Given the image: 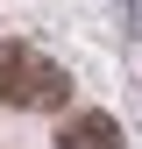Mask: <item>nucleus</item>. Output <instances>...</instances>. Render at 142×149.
<instances>
[{
    "label": "nucleus",
    "mask_w": 142,
    "mask_h": 149,
    "mask_svg": "<svg viewBox=\"0 0 142 149\" xmlns=\"http://www.w3.org/2000/svg\"><path fill=\"white\" fill-rule=\"evenodd\" d=\"M71 100V71L57 57L29 43H0V107H22V114H50Z\"/></svg>",
    "instance_id": "1"
},
{
    "label": "nucleus",
    "mask_w": 142,
    "mask_h": 149,
    "mask_svg": "<svg viewBox=\"0 0 142 149\" xmlns=\"http://www.w3.org/2000/svg\"><path fill=\"white\" fill-rule=\"evenodd\" d=\"M57 149H121V121L114 114H71L57 128Z\"/></svg>",
    "instance_id": "2"
}]
</instances>
